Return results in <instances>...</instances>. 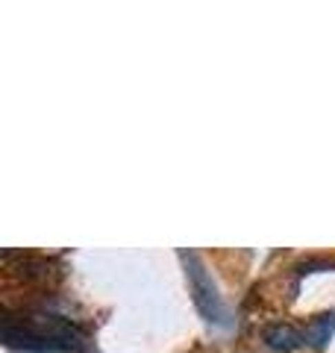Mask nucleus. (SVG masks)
I'll return each instance as SVG.
<instances>
[{
	"label": "nucleus",
	"mask_w": 335,
	"mask_h": 353,
	"mask_svg": "<svg viewBox=\"0 0 335 353\" xmlns=\"http://www.w3.org/2000/svg\"><path fill=\"white\" fill-rule=\"evenodd\" d=\"M332 327H335V315H318L315 321L309 324V330H306V339L312 341V345H323V341L329 339V333H332Z\"/></svg>",
	"instance_id": "obj_4"
},
{
	"label": "nucleus",
	"mask_w": 335,
	"mask_h": 353,
	"mask_svg": "<svg viewBox=\"0 0 335 353\" xmlns=\"http://www.w3.org/2000/svg\"><path fill=\"white\" fill-rule=\"evenodd\" d=\"M3 339L9 347H27V350H80L85 345V336L80 330L68 318L53 312L6 315Z\"/></svg>",
	"instance_id": "obj_1"
},
{
	"label": "nucleus",
	"mask_w": 335,
	"mask_h": 353,
	"mask_svg": "<svg viewBox=\"0 0 335 353\" xmlns=\"http://www.w3.org/2000/svg\"><path fill=\"white\" fill-rule=\"evenodd\" d=\"M265 345L271 347V350H279V353H288V350H297L300 347V341H303V336L297 333L294 327H288V324H271L265 330Z\"/></svg>",
	"instance_id": "obj_3"
},
{
	"label": "nucleus",
	"mask_w": 335,
	"mask_h": 353,
	"mask_svg": "<svg viewBox=\"0 0 335 353\" xmlns=\"http://www.w3.org/2000/svg\"><path fill=\"white\" fill-rule=\"evenodd\" d=\"M183 259H185V268H188V280H192V292H194L197 309L209 318V321H221V315H223L221 297L215 292V285H212L209 274L203 271V265H200L194 256H183Z\"/></svg>",
	"instance_id": "obj_2"
}]
</instances>
